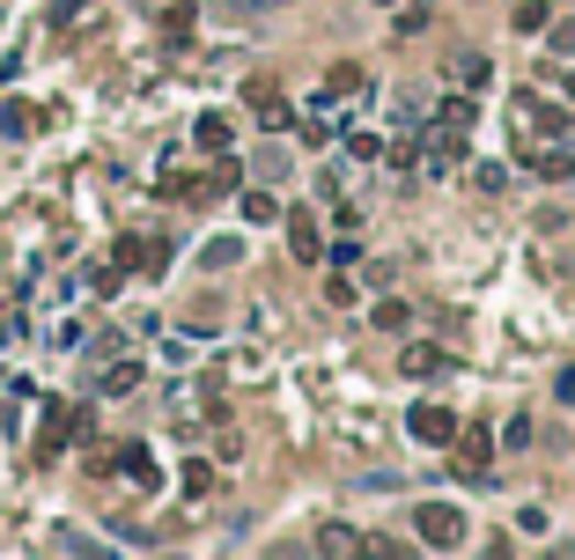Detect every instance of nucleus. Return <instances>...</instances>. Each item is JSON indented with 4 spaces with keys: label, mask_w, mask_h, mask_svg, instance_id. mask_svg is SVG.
Here are the masks:
<instances>
[{
    "label": "nucleus",
    "mask_w": 575,
    "mask_h": 560,
    "mask_svg": "<svg viewBox=\"0 0 575 560\" xmlns=\"http://www.w3.org/2000/svg\"><path fill=\"white\" fill-rule=\"evenodd\" d=\"M531 436H539V428H531V414H509V428H501V450H531Z\"/></svg>",
    "instance_id": "nucleus-17"
},
{
    "label": "nucleus",
    "mask_w": 575,
    "mask_h": 560,
    "mask_svg": "<svg viewBox=\"0 0 575 560\" xmlns=\"http://www.w3.org/2000/svg\"><path fill=\"white\" fill-rule=\"evenodd\" d=\"M288 251H296L302 266H318V259H325V244H318V221H310V215H288Z\"/></svg>",
    "instance_id": "nucleus-9"
},
{
    "label": "nucleus",
    "mask_w": 575,
    "mask_h": 560,
    "mask_svg": "<svg viewBox=\"0 0 575 560\" xmlns=\"http://www.w3.org/2000/svg\"><path fill=\"white\" fill-rule=\"evenodd\" d=\"M451 81H457V89H487V52H457Z\"/></svg>",
    "instance_id": "nucleus-10"
},
{
    "label": "nucleus",
    "mask_w": 575,
    "mask_h": 560,
    "mask_svg": "<svg viewBox=\"0 0 575 560\" xmlns=\"http://www.w3.org/2000/svg\"><path fill=\"white\" fill-rule=\"evenodd\" d=\"M406 436L428 442V450H451L457 442V414L451 406H413V414H406Z\"/></svg>",
    "instance_id": "nucleus-3"
},
{
    "label": "nucleus",
    "mask_w": 575,
    "mask_h": 560,
    "mask_svg": "<svg viewBox=\"0 0 575 560\" xmlns=\"http://www.w3.org/2000/svg\"><path fill=\"white\" fill-rule=\"evenodd\" d=\"M103 472H119V480H133V487H155L148 442H119V464H103Z\"/></svg>",
    "instance_id": "nucleus-8"
},
{
    "label": "nucleus",
    "mask_w": 575,
    "mask_h": 560,
    "mask_svg": "<svg viewBox=\"0 0 575 560\" xmlns=\"http://www.w3.org/2000/svg\"><path fill=\"white\" fill-rule=\"evenodd\" d=\"M0 133H8V141H30V133H37V111H30V103H0Z\"/></svg>",
    "instance_id": "nucleus-12"
},
{
    "label": "nucleus",
    "mask_w": 575,
    "mask_h": 560,
    "mask_svg": "<svg viewBox=\"0 0 575 560\" xmlns=\"http://www.w3.org/2000/svg\"><path fill=\"white\" fill-rule=\"evenodd\" d=\"M266 8H280V0H266Z\"/></svg>",
    "instance_id": "nucleus-25"
},
{
    "label": "nucleus",
    "mask_w": 575,
    "mask_h": 560,
    "mask_svg": "<svg viewBox=\"0 0 575 560\" xmlns=\"http://www.w3.org/2000/svg\"><path fill=\"white\" fill-rule=\"evenodd\" d=\"M509 185V163H479V193H501Z\"/></svg>",
    "instance_id": "nucleus-21"
},
{
    "label": "nucleus",
    "mask_w": 575,
    "mask_h": 560,
    "mask_svg": "<svg viewBox=\"0 0 575 560\" xmlns=\"http://www.w3.org/2000/svg\"><path fill=\"white\" fill-rule=\"evenodd\" d=\"M406 325V303H376V332H399Z\"/></svg>",
    "instance_id": "nucleus-20"
},
{
    "label": "nucleus",
    "mask_w": 575,
    "mask_h": 560,
    "mask_svg": "<svg viewBox=\"0 0 575 560\" xmlns=\"http://www.w3.org/2000/svg\"><path fill=\"white\" fill-rule=\"evenodd\" d=\"M133 384H141V369H133V362H111V369L97 376V391H111V398H119V391H133Z\"/></svg>",
    "instance_id": "nucleus-16"
},
{
    "label": "nucleus",
    "mask_w": 575,
    "mask_h": 560,
    "mask_svg": "<svg viewBox=\"0 0 575 560\" xmlns=\"http://www.w3.org/2000/svg\"><path fill=\"white\" fill-rule=\"evenodd\" d=\"M192 141H200L207 155H222V147H229V119H222V111H200V125H192Z\"/></svg>",
    "instance_id": "nucleus-11"
},
{
    "label": "nucleus",
    "mask_w": 575,
    "mask_h": 560,
    "mask_svg": "<svg viewBox=\"0 0 575 560\" xmlns=\"http://www.w3.org/2000/svg\"><path fill=\"white\" fill-rule=\"evenodd\" d=\"M473 119H479V103H473V89L465 97H451L435 119H428V133H421V171L428 177H451L457 163H465V141H473Z\"/></svg>",
    "instance_id": "nucleus-1"
},
{
    "label": "nucleus",
    "mask_w": 575,
    "mask_h": 560,
    "mask_svg": "<svg viewBox=\"0 0 575 560\" xmlns=\"http://www.w3.org/2000/svg\"><path fill=\"white\" fill-rule=\"evenodd\" d=\"M75 428H81V414H75V406H52V414H45V428H37V450H45V458H59V450L75 442Z\"/></svg>",
    "instance_id": "nucleus-6"
},
{
    "label": "nucleus",
    "mask_w": 575,
    "mask_h": 560,
    "mask_svg": "<svg viewBox=\"0 0 575 560\" xmlns=\"http://www.w3.org/2000/svg\"><path fill=\"white\" fill-rule=\"evenodd\" d=\"M487 458H495V436H487V428H465V436H457V472L487 480Z\"/></svg>",
    "instance_id": "nucleus-7"
},
{
    "label": "nucleus",
    "mask_w": 575,
    "mask_h": 560,
    "mask_svg": "<svg viewBox=\"0 0 575 560\" xmlns=\"http://www.w3.org/2000/svg\"><path fill=\"white\" fill-rule=\"evenodd\" d=\"M325 89H332V97H354V89H362V67H332Z\"/></svg>",
    "instance_id": "nucleus-18"
},
{
    "label": "nucleus",
    "mask_w": 575,
    "mask_h": 560,
    "mask_svg": "<svg viewBox=\"0 0 575 560\" xmlns=\"http://www.w3.org/2000/svg\"><path fill=\"white\" fill-rule=\"evenodd\" d=\"M376 8H399V0H376Z\"/></svg>",
    "instance_id": "nucleus-24"
},
{
    "label": "nucleus",
    "mask_w": 575,
    "mask_h": 560,
    "mask_svg": "<svg viewBox=\"0 0 575 560\" xmlns=\"http://www.w3.org/2000/svg\"><path fill=\"white\" fill-rule=\"evenodd\" d=\"M413 531H421V546H435V553H457V546H465V509H457V502H421V509H413Z\"/></svg>",
    "instance_id": "nucleus-2"
},
{
    "label": "nucleus",
    "mask_w": 575,
    "mask_h": 560,
    "mask_svg": "<svg viewBox=\"0 0 575 560\" xmlns=\"http://www.w3.org/2000/svg\"><path fill=\"white\" fill-rule=\"evenodd\" d=\"M539 30H553V8L546 0H524L517 8V37H539Z\"/></svg>",
    "instance_id": "nucleus-13"
},
{
    "label": "nucleus",
    "mask_w": 575,
    "mask_h": 560,
    "mask_svg": "<svg viewBox=\"0 0 575 560\" xmlns=\"http://www.w3.org/2000/svg\"><path fill=\"white\" fill-rule=\"evenodd\" d=\"M406 369H413V376H443V369H451V354H443V347H413V354H406Z\"/></svg>",
    "instance_id": "nucleus-15"
},
{
    "label": "nucleus",
    "mask_w": 575,
    "mask_h": 560,
    "mask_svg": "<svg viewBox=\"0 0 575 560\" xmlns=\"http://www.w3.org/2000/svg\"><path fill=\"white\" fill-rule=\"evenodd\" d=\"M553 391H561V398H575V369H561V376H553Z\"/></svg>",
    "instance_id": "nucleus-23"
},
{
    "label": "nucleus",
    "mask_w": 575,
    "mask_h": 560,
    "mask_svg": "<svg viewBox=\"0 0 575 560\" xmlns=\"http://www.w3.org/2000/svg\"><path fill=\"white\" fill-rule=\"evenodd\" d=\"M244 103H251V119L266 125V133H280V125H288V97H280L266 74H258V81H244Z\"/></svg>",
    "instance_id": "nucleus-4"
},
{
    "label": "nucleus",
    "mask_w": 575,
    "mask_h": 560,
    "mask_svg": "<svg viewBox=\"0 0 575 560\" xmlns=\"http://www.w3.org/2000/svg\"><path fill=\"white\" fill-rule=\"evenodd\" d=\"M236 259H244V244H236V237H214V244L200 251V266H207V273H222V266H236Z\"/></svg>",
    "instance_id": "nucleus-14"
},
{
    "label": "nucleus",
    "mask_w": 575,
    "mask_h": 560,
    "mask_svg": "<svg viewBox=\"0 0 575 560\" xmlns=\"http://www.w3.org/2000/svg\"><path fill=\"white\" fill-rule=\"evenodd\" d=\"M318 546H325V553H354L362 538H354V531H318Z\"/></svg>",
    "instance_id": "nucleus-22"
},
{
    "label": "nucleus",
    "mask_w": 575,
    "mask_h": 560,
    "mask_svg": "<svg viewBox=\"0 0 575 560\" xmlns=\"http://www.w3.org/2000/svg\"><path fill=\"white\" fill-rule=\"evenodd\" d=\"M274 215H280V207L266 193H244V221H274Z\"/></svg>",
    "instance_id": "nucleus-19"
},
{
    "label": "nucleus",
    "mask_w": 575,
    "mask_h": 560,
    "mask_svg": "<svg viewBox=\"0 0 575 560\" xmlns=\"http://www.w3.org/2000/svg\"><path fill=\"white\" fill-rule=\"evenodd\" d=\"M524 171L539 177V185H568L575 177V155L561 141H546V147H524Z\"/></svg>",
    "instance_id": "nucleus-5"
}]
</instances>
